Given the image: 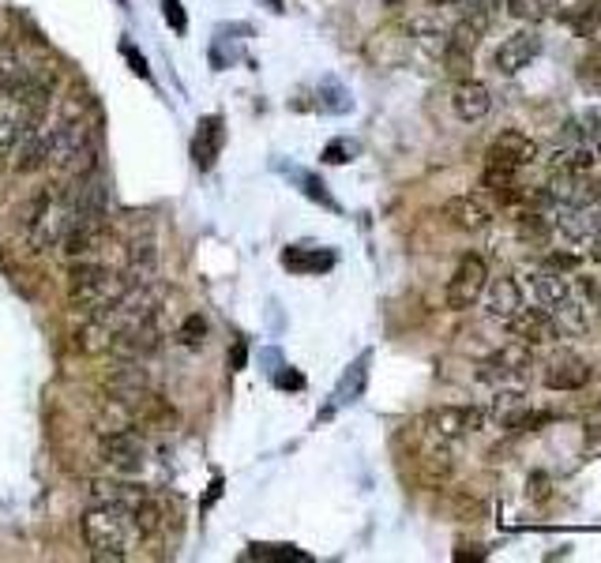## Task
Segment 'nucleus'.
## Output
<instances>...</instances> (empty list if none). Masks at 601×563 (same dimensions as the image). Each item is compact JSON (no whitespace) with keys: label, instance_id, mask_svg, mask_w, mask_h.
Instances as JSON below:
<instances>
[{"label":"nucleus","instance_id":"nucleus-1","mask_svg":"<svg viewBox=\"0 0 601 563\" xmlns=\"http://www.w3.org/2000/svg\"><path fill=\"white\" fill-rule=\"evenodd\" d=\"M83 537L91 545V556L102 563H124L128 560V549L136 545L140 530L132 522V511L128 507H117V503H91L83 515Z\"/></svg>","mask_w":601,"mask_h":563},{"label":"nucleus","instance_id":"nucleus-2","mask_svg":"<svg viewBox=\"0 0 601 563\" xmlns=\"http://www.w3.org/2000/svg\"><path fill=\"white\" fill-rule=\"evenodd\" d=\"M124 290H128L124 271H117V267H106L98 260H80L68 267V301L83 315L106 312Z\"/></svg>","mask_w":601,"mask_h":563},{"label":"nucleus","instance_id":"nucleus-3","mask_svg":"<svg viewBox=\"0 0 601 563\" xmlns=\"http://www.w3.org/2000/svg\"><path fill=\"white\" fill-rule=\"evenodd\" d=\"M98 459L102 466L117 473V477H136L147 462V440L140 429H124V432H106L98 443Z\"/></svg>","mask_w":601,"mask_h":563},{"label":"nucleus","instance_id":"nucleus-4","mask_svg":"<svg viewBox=\"0 0 601 563\" xmlns=\"http://www.w3.org/2000/svg\"><path fill=\"white\" fill-rule=\"evenodd\" d=\"M485 285H489L485 255H478V252L462 255L459 267H455V274H451V282H448V309L451 312L474 309V304L481 301V293H485Z\"/></svg>","mask_w":601,"mask_h":563},{"label":"nucleus","instance_id":"nucleus-5","mask_svg":"<svg viewBox=\"0 0 601 563\" xmlns=\"http://www.w3.org/2000/svg\"><path fill=\"white\" fill-rule=\"evenodd\" d=\"M534 372V353H530L527 342H508L500 345L497 353H492L489 361L478 364V380L485 383H500V380H527V375Z\"/></svg>","mask_w":601,"mask_h":563},{"label":"nucleus","instance_id":"nucleus-6","mask_svg":"<svg viewBox=\"0 0 601 563\" xmlns=\"http://www.w3.org/2000/svg\"><path fill=\"white\" fill-rule=\"evenodd\" d=\"M425 424L443 440H462V436H470V432H478L481 424H485V410H478V406H440V410L425 413Z\"/></svg>","mask_w":601,"mask_h":563},{"label":"nucleus","instance_id":"nucleus-7","mask_svg":"<svg viewBox=\"0 0 601 563\" xmlns=\"http://www.w3.org/2000/svg\"><path fill=\"white\" fill-rule=\"evenodd\" d=\"M8 158H12V170L16 173H38L49 165V158H53V135H49V128H34V132L19 135V140L12 143V151H8Z\"/></svg>","mask_w":601,"mask_h":563},{"label":"nucleus","instance_id":"nucleus-8","mask_svg":"<svg viewBox=\"0 0 601 563\" xmlns=\"http://www.w3.org/2000/svg\"><path fill=\"white\" fill-rule=\"evenodd\" d=\"M538 158V143L530 140V135L515 132V128H508V132H500L497 140L489 143V154H485V165H504V170H522V165H530Z\"/></svg>","mask_w":601,"mask_h":563},{"label":"nucleus","instance_id":"nucleus-9","mask_svg":"<svg viewBox=\"0 0 601 563\" xmlns=\"http://www.w3.org/2000/svg\"><path fill=\"white\" fill-rule=\"evenodd\" d=\"M508 331H511V339L527 342L530 350H534V345H553L560 339L553 315H549L545 309H519L508 320Z\"/></svg>","mask_w":601,"mask_h":563},{"label":"nucleus","instance_id":"nucleus-10","mask_svg":"<svg viewBox=\"0 0 601 563\" xmlns=\"http://www.w3.org/2000/svg\"><path fill=\"white\" fill-rule=\"evenodd\" d=\"M541 34L534 31V27H522V31H515L508 38V42H500L497 49V72H504V76H515L522 72L534 57L541 53Z\"/></svg>","mask_w":601,"mask_h":563},{"label":"nucleus","instance_id":"nucleus-11","mask_svg":"<svg viewBox=\"0 0 601 563\" xmlns=\"http://www.w3.org/2000/svg\"><path fill=\"white\" fill-rule=\"evenodd\" d=\"M443 219L462 233H478L492 222V207L481 195H455V200L443 203Z\"/></svg>","mask_w":601,"mask_h":563},{"label":"nucleus","instance_id":"nucleus-12","mask_svg":"<svg viewBox=\"0 0 601 563\" xmlns=\"http://www.w3.org/2000/svg\"><path fill=\"white\" fill-rule=\"evenodd\" d=\"M222 143H226V124L222 117H203L196 124V140H192V162L196 170H214V162L222 158Z\"/></svg>","mask_w":601,"mask_h":563},{"label":"nucleus","instance_id":"nucleus-13","mask_svg":"<svg viewBox=\"0 0 601 563\" xmlns=\"http://www.w3.org/2000/svg\"><path fill=\"white\" fill-rule=\"evenodd\" d=\"M590 375H594V369H590L583 358L564 353V358L545 364V375H541V380H545L549 391H579V388H587V383H590Z\"/></svg>","mask_w":601,"mask_h":563},{"label":"nucleus","instance_id":"nucleus-14","mask_svg":"<svg viewBox=\"0 0 601 563\" xmlns=\"http://www.w3.org/2000/svg\"><path fill=\"white\" fill-rule=\"evenodd\" d=\"M522 309V285L511 279V274H504V279H492L485 285V312L492 315V320H511Z\"/></svg>","mask_w":601,"mask_h":563},{"label":"nucleus","instance_id":"nucleus-15","mask_svg":"<svg viewBox=\"0 0 601 563\" xmlns=\"http://www.w3.org/2000/svg\"><path fill=\"white\" fill-rule=\"evenodd\" d=\"M455 113L462 117L467 124H478L481 117L489 113V105H492V98H489V87L485 83H478V79H459V87H455Z\"/></svg>","mask_w":601,"mask_h":563},{"label":"nucleus","instance_id":"nucleus-16","mask_svg":"<svg viewBox=\"0 0 601 563\" xmlns=\"http://www.w3.org/2000/svg\"><path fill=\"white\" fill-rule=\"evenodd\" d=\"M568 279L560 271H553V267H545V271H530L527 274V293L530 298L538 301V309H553V304L560 301V298H568Z\"/></svg>","mask_w":601,"mask_h":563},{"label":"nucleus","instance_id":"nucleus-17","mask_svg":"<svg viewBox=\"0 0 601 563\" xmlns=\"http://www.w3.org/2000/svg\"><path fill=\"white\" fill-rule=\"evenodd\" d=\"M549 315H553L557 331L560 334H571V339H579V334H587L590 320H587V301L575 298V293L568 290V298H560L553 309H549Z\"/></svg>","mask_w":601,"mask_h":563},{"label":"nucleus","instance_id":"nucleus-18","mask_svg":"<svg viewBox=\"0 0 601 563\" xmlns=\"http://www.w3.org/2000/svg\"><path fill=\"white\" fill-rule=\"evenodd\" d=\"M282 267L293 274H320V271H331L334 267V255L331 252H320V249H286L282 252Z\"/></svg>","mask_w":601,"mask_h":563},{"label":"nucleus","instance_id":"nucleus-19","mask_svg":"<svg viewBox=\"0 0 601 563\" xmlns=\"http://www.w3.org/2000/svg\"><path fill=\"white\" fill-rule=\"evenodd\" d=\"M530 410V399H527V391L515 388V391H500L497 399H492V410H489V418L500 424V429H508L511 432V424H515L522 413Z\"/></svg>","mask_w":601,"mask_h":563},{"label":"nucleus","instance_id":"nucleus-20","mask_svg":"<svg viewBox=\"0 0 601 563\" xmlns=\"http://www.w3.org/2000/svg\"><path fill=\"white\" fill-rule=\"evenodd\" d=\"M598 219H590L587 207H564L560 203V219H557V230L568 237V241H587L594 233Z\"/></svg>","mask_w":601,"mask_h":563},{"label":"nucleus","instance_id":"nucleus-21","mask_svg":"<svg viewBox=\"0 0 601 563\" xmlns=\"http://www.w3.org/2000/svg\"><path fill=\"white\" fill-rule=\"evenodd\" d=\"M515 233H519V241H527V244H530V249H545L549 237H553V225H549L545 214L522 211L519 219H515Z\"/></svg>","mask_w":601,"mask_h":563},{"label":"nucleus","instance_id":"nucleus-22","mask_svg":"<svg viewBox=\"0 0 601 563\" xmlns=\"http://www.w3.org/2000/svg\"><path fill=\"white\" fill-rule=\"evenodd\" d=\"M549 165H553L557 173H590L598 165L594 151H587V147H564V151H557L549 158Z\"/></svg>","mask_w":601,"mask_h":563},{"label":"nucleus","instance_id":"nucleus-23","mask_svg":"<svg viewBox=\"0 0 601 563\" xmlns=\"http://www.w3.org/2000/svg\"><path fill=\"white\" fill-rule=\"evenodd\" d=\"M448 511L455 522H481L485 519V503H481L478 496H470V492H462V489H455L448 496Z\"/></svg>","mask_w":601,"mask_h":563},{"label":"nucleus","instance_id":"nucleus-24","mask_svg":"<svg viewBox=\"0 0 601 563\" xmlns=\"http://www.w3.org/2000/svg\"><path fill=\"white\" fill-rule=\"evenodd\" d=\"M23 72H27V61L23 53H19V46L12 38H0V87L12 83V79H19Z\"/></svg>","mask_w":601,"mask_h":563},{"label":"nucleus","instance_id":"nucleus-25","mask_svg":"<svg viewBox=\"0 0 601 563\" xmlns=\"http://www.w3.org/2000/svg\"><path fill=\"white\" fill-rule=\"evenodd\" d=\"M207 334H211V323H207V315L192 312L181 320V328H177V342L189 345V350H200V345L207 342Z\"/></svg>","mask_w":601,"mask_h":563},{"label":"nucleus","instance_id":"nucleus-26","mask_svg":"<svg viewBox=\"0 0 601 563\" xmlns=\"http://www.w3.org/2000/svg\"><path fill=\"white\" fill-rule=\"evenodd\" d=\"M440 61H443V72H448L451 79H470L474 53H467V49H455V46H443Z\"/></svg>","mask_w":601,"mask_h":563},{"label":"nucleus","instance_id":"nucleus-27","mask_svg":"<svg viewBox=\"0 0 601 563\" xmlns=\"http://www.w3.org/2000/svg\"><path fill=\"white\" fill-rule=\"evenodd\" d=\"M508 12L522 23H538L549 12V0H508Z\"/></svg>","mask_w":601,"mask_h":563},{"label":"nucleus","instance_id":"nucleus-28","mask_svg":"<svg viewBox=\"0 0 601 563\" xmlns=\"http://www.w3.org/2000/svg\"><path fill=\"white\" fill-rule=\"evenodd\" d=\"M511 184H519L515 170H504V165H485V173H481V188H489L492 195H500Z\"/></svg>","mask_w":601,"mask_h":563},{"label":"nucleus","instance_id":"nucleus-29","mask_svg":"<svg viewBox=\"0 0 601 563\" xmlns=\"http://www.w3.org/2000/svg\"><path fill=\"white\" fill-rule=\"evenodd\" d=\"M252 560H309V556L298 549H290V545H256Z\"/></svg>","mask_w":601,"mask_h":563},{"label":"nucleus","instance_id":"nucleus-30","mask_svg":"<svg viewBox=\"0 0 601 563\" xmlns=\"http://www.w3.org/2000/svg\"><path fill=\"white\" fill-rule=\"evenodd\" d=\"M549 421H553V413H545V410H527L515 424H511V432H538V429H545Z\"/></svg>","mask_w":601,"mask_h":563},{"label":"nucleus","instance_id":"nucleus-31","mask_svg":"<svg viewBox=\"0 0 601 563\" xmlns=\"http://www.w3.org/2000/svg\"><path fill=\"white\" fill-rule=\"evenodd\" d=\"M162 16H166V23H170L177 34L189 31V16H184L181 0H162Z\"/></svg>","mask_w":601,"mask_h":563},{"label":"nucleus","instance_id":"nucleus-32","mask_svg":"<svg viewBox=\"0 0 601 563\" xmlns=\"http://www.w3.org/2000/svg\"><path fill=\"white\" fill-rule=\"evenodd\" d=\"M350 154H353V143H331L328 151H323V162H331V165H342V162H350Z\"/></svg>","mask_w":601,"mask_h":563},{"label":"nucleus","instance_id":"nucleus-33","mask_svg":"<svg viewBox=\"0 0 601 563\" xmlns=\"http://www.w3.org/2000/svg\"><path fill=\"white\" fill-rule=\"evenodd\" d=\"M579 290L587 293V301L601 309V279H590V274H579Z\"/></svg>","mask_w":601,"mask_h":563},{"label":"nucleus","instance_id":"nucleus-34","mask_svg":"<svg viewBox=\"0 0 601 563\" xmlns=\"http://www.w3.org/2000/svg\"><path fill=\"white\" fill-rule=\"evenodd\" d=\"M549 267H553V271H575L579 255L575 252H553V255H549Z\"/></svg>","mask_w":601,"mask_h":563},{"label":"nucleus","instance_id":"nucleus-35","mask_svg":"<svg viewBox=\"0 0 601 563\" xmlns=\"http://www.w3.org/2000/svg\"><path fill=\"white\" fill-rule=\"evenodd\" d=\"M549 496V473H530V500Z\"/></svg>","mask_w":601,"mask_h":563},{"label":"nucleus","instance_id":"nucleus-36","mask_svg":"<svg viewBox=\"0 0 601 563\" xmlns=\"http://www.w3.org/2000/svg\"><path fill=\"white\" fill-rule=\"evenodd\" d=\"M455 560L462 563V560H485V549L481 545H462L459 552H455Z\"/></svg>","mask_w":601,"mask_h":563},{"label":"nucleus","instance_id":"nucleus-37","mask_svg":"<svg viewBox=\"0 0 601 563\" xmlns=\"http://www.w3.org/2000/svg\"><path fill=\"white\" fill-rule=\"evenodd\" d=\"M244 361H249V350H244V342H238V345H233L230 369H233V372H241V369H244Z\"/></svg>","mask_w":601,"mask_h":563},{"label":"nucleus","instance_id":"nucleus-38","mask_svg":"<svg viewBox=\"0 0 601 563\" xmlns=\"http://www.w3.org/2000/svg\"><path fill=\"white\" fill-rule=\"evenodd\" d=\"M124 57H128V61H132V72L147 76V61H143V57H136V49H132V46H124Z\"/></svg>","mask_w":601,"mask_h":563},{"label":"nucleus","instance_id":"nucleus-39","mask_svg":"<svg viewBox=\"0 0 601 563\" xmlns=\"http://www.w3.org/2000/svg\"><path fill=\"white\" fill-rule=\"evenodd\" d=\"M601 440V424H590L587 429V443H598Z\"/></svg>","mask_w":601,"mask_h":563},{"label":"nucleus","instance_id":"nucleus-40","mask_svg":"<svg viewBox=\"0 0 601 563\" xmlns=\"http://www.w3.org/2000/svg\"><path fill=\"white\" fill-rule=\"evenodd\" d=\"M383 4H388V8H399V4H407V0H383Z\"/></svg>","mask_w":601,"mask_h":563}]
</instances>
